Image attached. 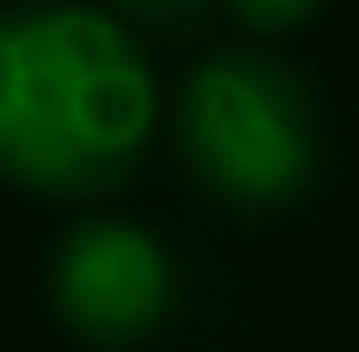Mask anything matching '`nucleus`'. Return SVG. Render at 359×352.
I'll use <instances>...</instances> for the list:
<instances>
[{
    "label": "nucleus",
    "instance_id": "1",
    "mask_svg": "<svg viewBox=\"0 0 359 352\" xmlns=\"http://www.w3.org/2000/svg\"><path fill=\"white\" fill-rule=\"evenodd\" d=\"M161 118L154 59L103 0H0V184L110 198Z\"/></svg>",
    "mask_w": 359,
    "mask_h": 352
},
{
    "label": "nucleus",
    "instance_id": "2",
    "mask_svg": "<svg viewBox=\"0 0 359 352\" xmlns=\"http://www.w3.org/2000/svg\"><path fill=\"white\" fill-rule=\"evenodd\" d=\"M169 133L184 169L220 205L271 213L316 184L323 162V118L316 88L271 44H213L184 67L169 95Z\"/></svg>",
    "mask_w": 359,
    "mask_h": 352
},
{
    "label": "nucleus",
    "instance_id": "3",
    "mask_svg": "<svg viewBox=\"0 0 359 352\" xmlns=\"http://www.w3.org/2000/svg\"><path fill=\"white\" fill-rule=\"evenodd\" d=\"M44 301L67 338L95 352H133L176 309V250L147 220L81 213L59 228L52 257H44Z\"/></svg>",
    "mask_w": 359,
    "mask_h": 352
},
{
    "label": "nucleus",
    "instance_id": "4",
    "mask_svg": "<svg viewBox=\"0 0 359 352\" xmlns=\"http://www.w3.org/2000/svg\"><path fill=\"white\" fill-rule=\"evenodd\" d=\"M220 8L235 15L257 44H264V37H293V29H308L323 8H330V0H220Z\"/></svg>",
    "mask_w": 359,
    "mask_h": 352
},
{
    "label": "nucleus",
    "instance_id": "5",
    "mask_svg": "<svg viewBox=\"0 0 359 352\" xmlns=\"http://www.w3.org/2000/svg\"><path fill=\"white\" fill-rule=\"evenodd\" d=\"M103 8L118 15L125 29H133V15H140V22H191L205 0H103Z\"/></svg>",
    "mask_w": 359,
    "mask_h": 352
}]
</instances>
